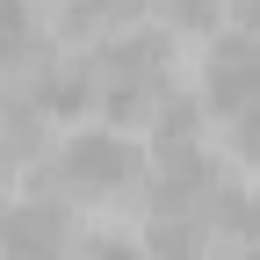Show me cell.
Here are the masks:
<instances>
[{
	"label": "cell",
	"instance_id": "6da1fadb",
	"mask_svg": "<svg viewBox=\"0 0 260 260\" xmlns=\"http://www.w3.org/2000/svg\"><path fill=\"white\" fill-rule=\"evenodd\" d=\"M138 174H145V152L123 130H73L58 145V181L80 195H123Z\"/></svg>",
	"mask_w": 260,
	"mask_h": 260
},
{
	"label": "cell",
	"instance_id": "7a4b0ae2",
	"mask_svg": "<svg viewBox=\"0 0 260 260\" xmlns=\"http://www.w3.org/2000/svg\"><path fill=\"white\" fill-rule=\"evenodd\" d=\"M0 260H73V217L44 195L0 203Z\"/></svg>",
	"mask_w": 260,
	"mask_h": 260
},
{
	"label": "cell",
	"instance_id": "3957f363",
	"mask_svg": "<svg viewBox=\"0 0 260 260\" xmlns=\"http://www.w3.org/2000/svg\"><path fill=\"white\" fill-rule=\"evenodd\" d=\"M260 102V29H239V37H224L203 65V109L232 123L239 109Z\"/></svg>",
	"mask_w": 260,
	"mask_h": 260
},
{
	"label": "cell",
	"instance_id": "277c9868",
	"mask_svg": "<svg viewBox=\"0 0 260 260\" xmlns=\"http://www.w3.org/2000/svg\"><path fill=\"white\" fill-rule=\"evenodd\" d=\"M145 246H152L145 260H203V246H195V232H188V224H181V217H159Z\"/></svg>",
	"mask_w": 260,
	"mask_h": 260
},
{
	"label": "cell",
	"instance_id": "5b68a950",
	"mask_svg": "<svg viewBox=\"0 0 260 260\" xmlns=\"http://www.w3.org/2000/svg\"><path fill=\"white\" fill-rule=\"evenodd\" d=\"M29 51V0H0V73Z\"/></svg>",
	"mask_w": 260,
	"mask_h": 260
},
{
	"label": "cell",
	"instance_id": "8992f818",
	"mask_svg": "<svg viewBox=\"0 0 260 260\" xmlns=\"http://www.w3.org/2000/svg\"><path fill=\"white\" fill-rule=\"evenodd\" d=\"M232 152L246 159V167H260V102L232 116Z\"/></svg>",
	"mask_w": 260,
	"mask_h": 260
},
{
	"label": "cell",
	"instance_id": "52a82bcc",
	"mask_svg": "<svg viewBox=\"0 0 260 260\" xmlns=\"http://www.w3.org/2000/svg\"><path fill=\"white\" fill-rule=\"evenodd\" d=\"M167 15H174L181 29H210V22L224 15V0H167Z\"/></svg>",
	"mask_w": 260,
	"mask_h": 260
},
{
	"label": "cell",
	"instance_id": "ba28073f",
	"mask_svg": "<svg viewBox=\"0 0 260 260\" xmlns=\"http://www.w3.org/2000/svg\"><path fill=\"white\" fill-rule=\"evenodd\" d=\"M73 260H145L138 246H130V239H116V232H102V239H87Z\"/></svg>",
	"mask_w": 260,
	"mask_h": 260
},
{
	"label": "cell",
	"instance_id": "9c48e42d",
	"mask_svg": "<svg viewBox=\"0 0 260 260\" xmlns=\"http://www.w3.org/2000/svg\"><path fill=\"white\" fill-rule=\"evenodd\" d=\"M239 15H246V29H260V0H239Z\"/></svg>",
	"mask_w": 260,
	"mask_h": 260
},
{
	"label": "cell",
	"instance_id": "30bf717a",
	"mask_svg": "<svg viewBox=\"0 0 260 260\" xmlns=\"http://www.w3.org/2000/svg\"><path fill=\"white\" fill-rule=\"evenodd\" d=\"M246 260H260V246H246Z\"/></svg>",
	"mask_w": 260,
	"mask_h": 260
}]
</instances>
